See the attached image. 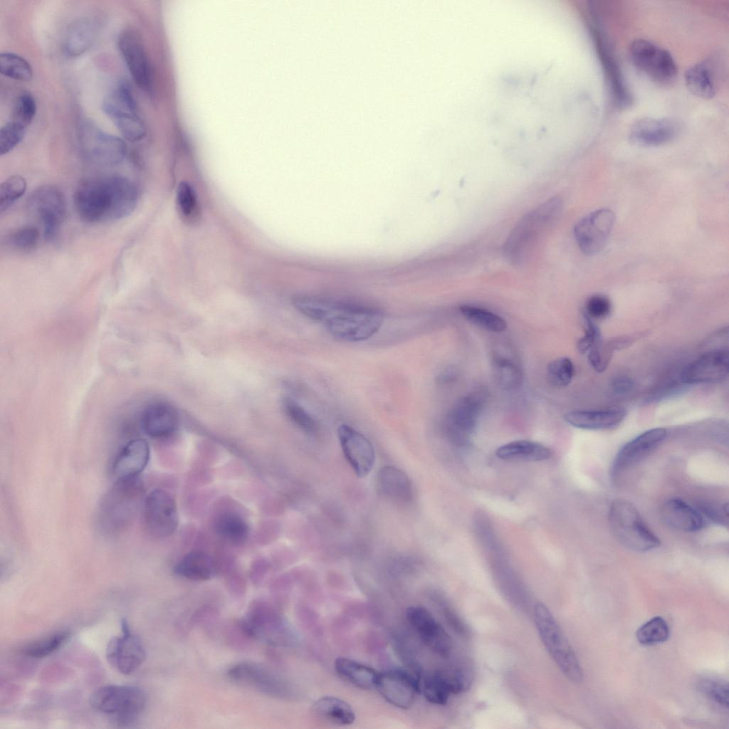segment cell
<instances>
[{"mask_svg": "<svg viewBox=\"0 0 729 729\" xmlns=\"http://www.w3.org/2000/svg\"><path fill=\"white\" fill-rule=\"evenodd\" d=\"M294 308L322 325L334 337L347 342L367 340L381 328L383 312L374 306L309 295L292 298Z\"/></svg>", "mask_w": 729, "mask_h": 729, "instance_id": "1", "label": "cell"}, {"mask_svg": "<svg viewBox=\"0 0 729 729\" xmlns=\"http://www.w3.org/2000/svg\"><path fill=\"white\" fill-rule=\"evenodd\" d=\"M139 195L133 181L122 175L110 174L81 182L73 201L80 219L96 224L127 217L135 210Z\"/></svg>", "mask_w": 729, "mask_h": 729, "instance_id": "2", "label": "cell"}, {"mask_svg": "<svg viewBox=\"0 0 729 729\" xmlns=\"http://www.w3.org/2000/svg\"><path fill=\"white\" fill-rule=\"evenodd\" d=\"M145 488L139 476L116 479L101 499L98 523L105 535H117L132 524L145 499Z\"/></svg>", "mask_w": 729, "mask_h": 729, "instance_id": "3", "label": "cell"}, {"mask_svg": "<svg viewBox=\"0 0 729 729\" xmlns=\"http://www.w3.org/2000/svg\"><path fill=\"white\" fill-rule=\"evenodd\" d=\"M533 619L544 646L557 667L570 681L580 682L583 678L581 665L550 610L543 603H536Z\"/></svg>", "mask_w": 729, "mask_h": 729, "instance_id": "4", "label": "cell"}, {"mask_svg": "<svg viewBox=\"0 0 729 729\" xmlns=\"http://www.w3.org/2000/svg\"><path fill=\"white\" fill-rule=\"evenodd\" d=\"M609 523L617 540L630 550L645 552L661 545L660 540L646 525L636 508L626 500L617 499L612 503Z\"/></svg>", "mask_w": 729, "mask_h": 729, "instance_id": "5", "label": "cell"}, {"mask_svg": "<svg viewBox=\"0 0 729 729\" xmlns=\"http://www.w3.org/2000/svg\"><path fill=\"white\" fill-rule=\"evenodd\" d=\"M95 710L107 715L119 724L134 721L144 710L147 698L140 688L133 686L107 685L98 688L90 699Z\"/></svg>", "mask_w": 729, "mask_h": 729, "instance_id": "6", "label": "cell"}, {"mask_svg": "<svg viewBox=\"0 0 729 729\" xmlns=\"http://www.w3.org/2000/svg\"><path fill=\"white\" fill-rule=\"evenodd\" d=\"M562 209V201L557 197L549 199L528 213L515 226L504 246L508 259L520 260L528 244L541 230L557 217Z\"/></svg>", "mask_w": 729, "mask_h": 729, "instance_id": "7", "label": "cell"}, {"mask_svg": "<svg viewBox=\"0 0 729 729\" xmlns=\"http://www.w3.org/2000/svg\"><path fill=\"white\" fill-rule=\"evenodd\" d=\"M629 56L634 66L654 83L669 85L675 81L677 65L667 50L649 40L638 38L631 42Z\"/></svg>", "mask_w": 729, "mask_h": 729, "instance_id": "8", "label": "cell"}, {"mask_svg": "<svg viewBox=\"0 0 729 729\" xmlns=\"http://www.w3.org/2000/svg\"><path fill=\"white\" fill-rule=\"evenodd\" d=\"M487 399V392L477 388L461 397L448 411L444 429L448 438L458 445L468 441Z\"/></svg>", "mask_w": 729, "mask_h": 729, "instance_id": "9", "label": "cell"}, {"mask_svg": "<svg viewBox=\"0 0 729 729\" xmlns=\"http://www.w3.org/2000/svg\"><path fill=\"white\" fill-rule=\"evenodd\" d=\"M63 193L53 185H44L35 189L28 199V207L41 221L44 238L54 241L58 236L66 217V203Z\"/></svg>", "mask_w": 729, "mask_h": 729, "instance_id": "10", "label": "cell"}, {"mask_svg": "<svg viewBox=\"0 0 729 729\" xmlns=\"http://www.w3.org/2000/svg\"><path fill=\"white\" fill-rule=\"evenodd\" d=\"M144 526L154 537H167L178 525L177 507L173 496L166 490L156 488L145 495L142 505Z\"/></svg>", "mask_w": 729, "mask_h": 729, "instance_id": "11", "label": "cell"}, {"mask_svg": "<svg viewBox=\"0 0 729 729\" xmlns=\"http://www.w3.org/2000/svg\"><path fill=\"white\" fill-rule=\"evenodd\" d=\"M227 677L234 683L276 698L289 696L287 683L271 669L261 664L242 661L231 666Z\"/></svg>", "mask_w": 729, "mask_h": 729, "instance_id": "12", "label": "cell"}, {"mask_svg": "<svg viewBox=\"0 0 729 729\" xmlns=\"http://www.w3.org/2000/svg\"><path fill=\"white\" fill-rule=\"evenodd\" d=\"M239 627L247 636L271 646L281 645L284 641L283 620L273 607L265 602L253 604Z\"/></svg>", "mask_w": 729, "mask_h": 729, "instance_id": "13", "label": "cell"}, {"mask_svg": "<svg viewBox=\"0 0 729 729\" xmlns=\"http://www.w3.org/2000/svg\"><path fill=\"white\" fill-rule=\"evenodd\" d=\"M420 681L419 675L405 669L392 668L379 673L376 689L391 705L407 709L420 693Z\"/></svg>", "mask_w": 729, "mask_h": 729, "instance_id": "14", "label": "cell"}, {"mask_svg": "<svg viewBox=\"0 0 729 729\" xmlns=\"http://www.w3.org/2000/svg\"><path fill=\"white\" fill-rule=\"evenodd\" d=\"M615 221L614 212L601 209L581 219L574 227V236L579 249L587 255L599 252L604 246Z\"/></svg>", "mask_w": 729, "mask_h": 729, "instance_id": "15", "label": "cell"}, {"mask_svg": "<svg viewBox=\"0 0 729 729\" xmlns=\"http://www.w3.org/2000/svg\"><path fill=\"white\" fill-rule=\"evenodd\" d=\"M121 625L122 635L110 640L106 648V658L118 672L130 675L141 666L146 654L142 641L130 632L125 619L122 621Z\"/></svg>", "mask_w": 729, "mask_h": 729, "instance_id": "16", "label": "cell"}, {"mask_svg": "<svg viewBox=\"0 0 729 729\" xmlns=\"http://www.w3.org/2000/svg\"><path fill=\"white\" fill-rule=\"evenodd\" d=\"M406 619L428 648L443 658L449 656L452 650L451 637L429 610L421 606L409 607Z\"/></svg>", "mask_w": 729, "mask_h": 729, "instance_id": "17", "label": "cell"}, {"mask_svg": "<svg viewBox=\"0 0 729 729\" xmlns=\"http://www.w3.org/2000/svg\"><path fill=\"white\" fill-rule=\"evenodd\" d=\"M337 436L343 455L356 476H367L375 461L374 447L370 441L352 426L342 424Z\"/></svg>", "mask_w": 729, "mask_h": 729, "instance_id": "18", "label": "cell"}, {"mask_svg": "<svg viewBox=\"0 0 729 729\" xmlns=\"http://www.w3.org/2000/svg\"><path fill=\"white\" fill-rule=\"evenodd\" d=\"M82 144L86 158L98 166H116L127 153V145L123 140L95 128L85 130Z\"/></svg>", "mask_w": 729, "mask_h": 729, "instance_id": "19", "label": "cell"}, {"mask_svg": "<svg viewBox=\"0 0 729 729\" xmlns=\"http://www.w3.org/2000/svg\"><path fill=\"white\" fill-rule=\"evenodd\" d=\"M118 47L135 83L144 90L151 92V67L140 36L132 28L124 30L119 36Z\"/></svg>", "mask_w": 729, "mask_h": 729, "instance_id": "20", "label": "cell"}, {"mask_svg": "<svg viewBox=\"0 0 729 729\" xmlns=\"http://www.w3.org/2000/svg\"><path fill=\"white\" fill-rule=\"evenodd\" d=\"M728 371V351L713 350L702 355L687 365L681 372V379L688 384L713 383L727 378Z\"/></svg>", "mask_w": 729, "mask_h": 729, "instance_id": "21", "label": "cell"}, {"mask_svg": "<svg viewBox=\"0 0 729 729\" xmlns=\"http://www.w3.org/2000/svg\"><path fill=\"white\" fill-rule=\"evenodd\" d=\"M666 430L654 428L627 442L614 458L612 475L614 478L630 468L652 452L665 439Z\"/></svg>", "mask_w": 729, "mask_h": 729, "instance_id": "22", "label": "cell"}, {"mask_svg": "<svg viewBox=\"0 0 729 729\" xmlns=\"http://www.w3.org/2000/svg\"><path fill=\"white\" fill-rule=\"evenodd\" d=\"M678 131V124L671 119L644 117L631 125L629 140L636 145L655 147L671 141Z\"/></svg>", "mask_w": 729, "mask_h": 729, "instance_id": "23", "label": "cell"}, {"mask_svg": "<svg viewBox=\"0 0 729 729\" xmlns=\"http://www.w3.org/2000/svg\"><path fill=\"white\" fill-rule=\"evenodd\" d=\"M593 32L597 51L610 84L614 103L619 108L629 107L633 103V97L626 83L619 65L599 30L594 28Z\"/></svg>", "mask_w": 729, "mask_h": 729, "instance_id": "24", "label": "cell"}, {"mask_svg": "<svg viewBox=\"0 0 729 729\" xmlns=\"http://www.w3.org/2000/svg\"><path fill=\"white\" fill-rule=\"evenodd\" d=\"M150 456V446L142 439L127 442L118 451L112 466L115 479L137 477L146 468Z\"/></svg>", "mask_w": 729, "mask_h": 729, "instance_id": "25", "label": "cell"}, {"mask_svg": "<svg viewBox=\"0 0 729 729\" xmlns=\"http://www.w3.org/2000/svg\"><path fill=\"white\" fill-rule=\"evenodd\" d=\"M103 110L127 140L137 142L145 137L146 127L136 107L108 96L103 102Z\"/></svg>", "mask_w": 729, "mask_h": 729, "instance_id": "26", "label": "cell"}, {"mask_svg": "<svg viewBox=\"0 0 729 729\" xmlns=\"http://www.w3.org/2000/svg\"><path fill=\"white\" fill-rule=\"evenodd\" d=\"M141 425L145 433L152 439H165L174 434L178 426L175 409L165 402H155L142 412Z\"/></svg>", "mask_w": 729, "mask_h": 729, "instance_id": "27", "label": "cell"}, {"mask_svg": "<svg viewBox=\"0 0 729 729\" xmlns=\"http://www.w3.org/2000/svg\"><path fill=\"white\" fill-rule=\"evenodd\" d=\"M376 488L382 497L397 503H409L413 497V488L408 476L392 466H385L379 470Z\"/></svg>", "mask_w": 729, "mask_h": 729, "instance_id": "28", "label": "cell"}, {"mask_svg": "<svg viewBox=\"0 0 729 729\" xmlns=\"http://www.w3.org/2000/svg\"><path fill=\"white\" fill-rule=\"evenodd\" d=\"M626 411L612 407L598 410H575L564 415L565 421L576 428L599 430L618 426L625 418Z\"/></svg>", "mask_w": 729, "mask_h": 729, "instance_id": "29", "label": "cell"}, {"mask_svg": "<svg viewBox=\"0 0 729 729\" xmlns=\"http://www.w3.org/2000/svg\"><path fill=\"white\" fill-rule=\"evenodd\" d=\"M661 515L666 524L682 531L694 532L703 526L701 513L679 498L666 500L661 507Z\"/></svg>", "mask_w": 729, "mask_h": 729, "instance_id": "30", "label": "cell"}, {"mask_svg": "<svg viewBox=\"0 0 729 729\" xmlns=\"http://www.w3.org/2000/svg\"><path fill=\"white\" fill-rule=\"evenodd\" d=\"M98 29V21L93 16H83L75 20L66 32L65 51L72 56L85 53L95 41Z\"/></svg>", "mask_w": 729, "mask_h": 729, "instance_id": "31", "label": "cell"}, {"mask_svg": "<svg viewBox=\"0 0 729 729\" xmlns=\"http://www.w3.org/2000/svg\"><path fill=\"white\" fill-rule=\"evenodd\" d=\"M312 711L320 720L338 726L352 725L356 719L351 705L332 696H325L317 699L312 706Z\"/></svg>", "mask_w": 729, "mask_h": 729, "instance_id": "32", "label": "cell"}, {"mask_svg": "<svg viewBox=\"0 0 729 729\" xmlns=\"http://www.w3.org/2000/svg\"><path fill=\"white\" fill-rule=\"evenodd\" d=\"M216 566L213 559L206 552L194 550L186 554L174 566V572L188 580L203 582L214 575Z\"/></svg>", "mask_w": 729, "mask_h": 729, "instance_id": "33", "label": "cell"}, {"mask_svg": "<svg viewBox=\"0 0 729 729\" xmlns=\"http://www.w3.org/2000/svg\"><path fill=\"white\" fill-rule=\"evenodd\" d=\"M337 673L347 682L363 690L376 688L379 673L377 670L347 657H337L334 662Z\"/></svg>", "mask_w": 729, "mask_h": 729, "instance_id": "34", "label": "cell"}, {"mask_svg": "<svg viewBox=\"0 0 729 729\" xmlns=\"http://www.w3.org/2000/svg\"><path fill=\"white\" fill-rule=\"evenodd\" d=\"M552 452L547 446L535 441L518 440L505 444L495 451L499 458L513 462L540 461L549 458Z\"/></svg>", "mask_w": 729, "mask_h": 729, "instance_id": "35", "label": "cell"}, {"mask_svg": "<svg viewBox=\"0 0 729 729\" xmlns=\"http://www.w3.org/2000/svg\"><path fill=\"white\" fill-rule=\"evenodd\" d=\"M684 77L686 87L693 95L703 99H710L715 95V74L707 61L690 67Z\"/></svg>", "mask_w": 729, "mask_h": 729, "instance_id": "36", "label": "cell"}, {"mask_svg": "<svg viewBox=\"0 0 729 729\" xmlns=\"http://www.w3.org/2000/svg\"><path fill=\"white\" fill-rule=\"evenodd\" d=\"M215 530L221 538L234 545L243 543L249 534L246 520L234 512L221 514L216 520Z\"/></svg>", "mask_w": 729, "mask_h": 729, "instance_id": "37", "label": "cell"}, {"mask_svg": "<svg viewBox=\"0 0 729 729\" xmlns=\"http://www.w3.org/2000/svg\"><path fill=\"white\" fill-rule=\"evenodd\" d=\"M420 693L429 703L435 705H445L452 692L447 678L443 670H437L426 674L420 681Z\"/></svg>", "mask_w": 729, "mask_h": 729, "instance_id": "38", "label": "cell"}, {"mask_svg": "<svg viewBox=\"0 0 729 729\" xmlns=\"http://www.w3.org/2000/svg\"><path fill=\"white\" fill-rule=\"evenodd\" d=\"M459 311L466 320L486 330L502 332L507 328V322L502 317L486 309L462 305Z\"/></svg>", "mask_w": 729, "mask_h": 729, "instance_id": "39", "label": "cell"}, {"mask_svg": "<svg viewBox=\"0 0 729 729\" xmlns=\"http://www.w3.org/2000/svg\"><path fill=\"white\" fill-rule=\"evenodd\" d=\"M492 365L494 375L502 387L512 389L521 383V369L510 358L495 355L493 357Z\"/></svg>", "mask_w": 729, "mask_h": 729, "instance_id": "40", "label": "cell"}, {"mask_svg": "<svg viewBox=\"0 0 729 729\" xmlns=\"http://www.w3.org/2000/svg\"><path fill=\"white\" fill-rule=\"evenodd\" d=\"M0 72L2 75L19 81H29L33 70L29 63L21 56L13 53L0 54Z\"/></svg>", "mask_w": 729, "mask_h": 729, "instance_id": "41", "label": "cell"}, {"mask_svg": "<svg viewBox=\"0 0 729 729\" xmlns=\"http://www.w3.org/2000/svg\"><path fill=\"white\" fill-rule=\"evenodd\" d=\"M283 409L290 420L301 430L309 434L318 432V421L298 402L286 398L283 402Z\"/></svg>", "mask_w": 729, "mask_h": 729, "instance_id": "42", "label": "cell"}, {"mask_svg": "<svg viewBox=\"0 0 729 729\" xmlns=\"http://www.w3.org/2000/svg\"><path fill=\"white\" fill-rule=\"evenodd\" d=\"M636 636L641 644L653 645L666 641L669 636V629L662 617H655L640 626Z\"/></svg>", "mask_w": 729, "mask_h": 729, "instance_id": "43", "label": "cell"}, {"mask_svg": "<svg viewBox=\"0 0 729 729\" xmlns=\"http://www.w3.org/2000/svg\"><path fill=\"white\" fill-rule=\"evenodd\" d=\"M67 631H58L27 645L23 653L31 658H44L59 649L68 639Z\"/></svg>", "mask_w": 729, "mask_h": 729, "instance_id": "44", "label": "cell"}, {"mask_svg": "<svg viewBox=\"0 0 729 729\" xmlns=\"http://www.w3.org/2000/svg\"><path fill=\"white\" fill-rule=\"evenodd\" d=\"M26 181L20 175H12L0 186V212L3 214L23 196L26 190Z\"/></svg>", "mask_w": 729, "mask_h": 729, "instance_id": "45", "label": "cell"}, {"mask_svg": "<svg viewBox=\"0 0 729 729\" xmlns=\"http://www.w3.org/2000/svg\"><path fill=\"white\" fill-rule=\"evenodd\" d=\"M39 232L32 226L19 227L6 235V245L19 251H29L38 244Z\"/></svg>", "mask_w": 729, "mask_h": 729, "instance_id": "46", "label": "cell"}, {"mask_svg": "<svg viewBox=\"0 0 729 729\" xmlns=\"http://www.w3.org/2000/svg\"><path fill=\"white\" fill-rule=\"evenodd\" d=\"M449 683L452 694H459L468 690L473 682L471 668L466 664L458 663L443 670Z\"/></svg>", "mask_w": 729, "mask_h": 729, "instance_id": "47", "label": "cell"}, {"mask_svg": "<svg viewBox=\"0 0 729 729\" xmlns=\"http://www.w3.org/2000/svg\"><path fill=\"white\" fill-rule=\"evenodd\" d=\"M575 367L572 362L567 357H560L551 362L547 368V376L549 382L554 386L563 387L567 386L574 377Z\"/></svg>", "mask_w": 729, "mask_h": 729, "instance_id": "48", "label": "cell"}, {"mask_svg": "<svg viewBox=\"0 0 729 729\" xmlns=\"http://www.w3.org/2000/svg\"><path fill=\"white\" fill-rule=\"evenodd\" d=\"M177 204L181 216L188 221L196 217L198 201L192 187L187 182L180 183L177 192Z\"/></svg>", "mask_w": 729, "mask_h": 729, "instance_id": "49", "label": "cell"}, {"mask_svg": "<svg viewBox=\"0 0 729 729\" xmlns=\"http://www.w3.org/2000/svg\"><path fill=\"white\" fill-rule=\"evenodd\" d=\"M26 128L13 120L1 127L0 130L1 155L9 153L22 141Z\"/></svg>", "mask_w": 729, "mask_h": 729, "instance_id": "50", "label": "cell"}, {"mask_svg": "<svg viewBox=\"0 0 729 729\" xmlns=\"http://www.w3.org/2000/svg\"><path fill=\"white\" fill-rule=\"evenodd\" d=\"M698 690L722 707H728V685L723 681L705 678L698 683Z\"/></svg>", "mask_w": 729, "mask_h": 729, "instance_id": "51", "label": "cell"}, {"mask_svg": "<svg viewBox=\"0 0 729 729\" xmlns=\"http://www.w3.org/2000/svg\"><path fill=\"white\" fill-rule=\"evenodd\" d=\"M36 110L37 106L34 97L28 93H23L17 98L13 121L26 127L33 121Z\"/></svg>", "mask_w": 729, "mask_h": 729, "instance_id": "52", "label": "cell"}, {"mask_svg": "<svg viewBox=\"0 0 729 729\" xmlns=\"http://www.w3.org/2000/svg\"><path fill=\"white\" fill-rule=\"evenodd\" d=\"M612 309L609 299L602 295H594L588 298L585 304L584 315L590 319H604Z\"/></svg>", "mask_w": 729, "mask_h": 729, "instance_id": "53", "label": "cell"}, {"mask_svg": "<svg viewBox=\"0 0 729 729\" xmlns=\"http://www.w3.org/2000/svg\"><path fill=\"white\" fill-rule=\"evenodd\" d=\"M699 512L708 517L710 520L728 526V503H718L716 502L705 501L698 504Z\"/></svg>", "mask_w": 729, "mask_h": 729, "instance_id": "54", "label": "cell"}, {"mask_svg": "<svg viewBox=\"0 0 729 729\" xmlns=\"http://www.w3.org/2000/svg\"><path fill=\"white\" fill-rule=\"evenodd\" d=\"M584 319L586 322L584 335L577 342V349L581 353L589 352L592 348L602 342L600 330L593 320L586 315H584Z\"/></svg>", "mask_w": 729, "mask_h": 729, "instance_id": "55", "label": "cell"}, {"mask_svg": "<svg viewBox=\"0 0 729 729\" xmlns=\"http://www.w3.org/2000/svg\"><path fill=\"white\" fill-rule=\"evenodd\" d=\"M634 382L627 377H619L615 378L612 384L614 394L624 395L629 393L634 388Z\"/></svg>", "mask_w": 729, "mask_h": 729, "instance_id": "56", "label": "cell"}, {"mask_svg": "<svg viewBox=\"0 0 729 729\" xmlns=\"http://www.w3.org/2000/svg\"><path fill=\"white\" fill-rule=\"evenodd\" d=\"M457 369L453 366H449L441 370L437 376L436 381L441 385L447 384L457 378Z\"/></svg>", "mask_w": 729, "mask_h": 729, "instance_id": "57", "label": "cell"}]
</instances>
